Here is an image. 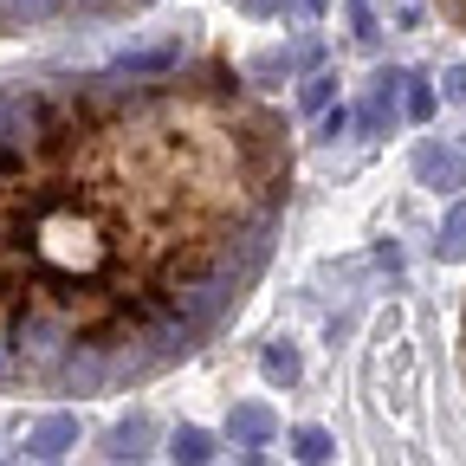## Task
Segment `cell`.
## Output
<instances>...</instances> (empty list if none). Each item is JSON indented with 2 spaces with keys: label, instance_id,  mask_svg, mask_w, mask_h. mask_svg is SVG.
<instances>
[{
  "label": "cell",
  "instance_id": "cell-1",
  "mask_svg": "<svg viewBox=\"0 0 466 466\" xmlns=\"http://www.w3.org/2000/svg\"><path fill=\"white\" fill-rule=\"evenodd\" d=\"M291 208L285 116L220 58L0 85V395H124L208 350Z\"/></svg>",
  "mask_w": 466,
  "mask_h": 466
},
{
  "label": "cell",
  "instance_id": "cell-13",
  "mask_svg": "<svg viewBox=\"0 0 466 466\" xmlns=\"http://www.w3.org/2000/svg\"><path fill=\"white\" fill-rule=\"evenodd\" d=\"M434 7H441V14H447V20H453V26L466 33V0H434Z\"/></svg>",
  "mask_w": 466,
  "mask_h": 466
},
{
  "label": "cell",
  "instance_id": "cell-9",
  "mask_svg": "<svg viewBox=\"0 0 466 466\" xmlns=\"http://www.w3.org/2000/svg\"><path fill=\"white\" fill-rule=\"evenodd\" d=\"M434 253H441V259H460V253H466V201H453V214H447V227H441Z\"/></svg>",
  "mask_w": 466,
  "mask_h": 466
},
{
  "label": "cell",
  "instance_id": "cell-5",
  "mask_svg": "<svg viewBox=\"0 0 466 466\" xmlns=\"http://www.w3.org/2000/svg\"><path fill=\"white\" fill-rule=\"evenodd\" d=\"M66 447H78V421H72V415H46V421H33V434H26V453H33V460H58Z\"/></svg>",
  "mask_w": 466,
  "mask_h": 466
},
{
  "label": "cell",
  "instance_id": "cell-15",
  "mask_svg": "<svg viewBox=\"0 0 466 466\" xmlns=\"http://www.w3.org/2000/svg\"><path fill=\"white\" fill-rule=\"evenodd\" d=\"M460 363H466V311H460Z\"/></svg>",
  "mask_w": 466,
  "mask_h": 466
},
{
  "label": "cell",
  "instance_id": "cell-4",
  "mask_svg": "<svg viewBox=\"0 0 466 466\" xmlns=\"http://www.w3.org/2000/svg\"><path fill=\"white\" fill-rule=\"evenodd\" d=\"M272 434H279V421H272V408H259V401H240L227 415V441L233 447H266Z\"/></svg>",
  "mask_w": 466,
  "mask_h": 466
},
{
  "label": "cell",
  "instance_id": "cell-16",
  "mask_svg": "<svg viewBox=\"0 0 466 466\" xmlns=\"http://www.w3.org/2000/svg\"><path fill=\"white\" fill-rule=\"evenodd\" d=\"M305 7H324V0H305Z\"/></svg>",
  "mask_w": 466,
  "mask_h": 466
},
{
  "label": "cell",
  "instance_id": "cell-10",
  "mask_svg": "<svg viewBox=\"0 0 466 466\" xmlns=\"http://www.w3.org/2000/svg\"><path fill=\"white\" fill-rule=\"evenodd\" d=\"M408 116H415V124H428V116H434V85L408 78Z\"/></svg>",
  "mask_w": 466,
  "mask_h": 466
},
{
  "label": "cell",
  "instance_id": "cell-12",
  "mask_svg": "<svg viewBox=\"0 0 466 466\" xmlns=\"http://www.w3.org/2000/svg\"><path fill=\"white\" fill-rule=\"evenodd\" d=\"M441 85H447V97H453V104H466V66H453Z\"/></svg>",
  "mask_w": 466,
  "mask_h": 466
},
{
  "label": "cell",
  "instance_id": "cell-7",
  "mask_svg": "<svg viewBox=\"0 0 466 466\" xmlns=\"http://www.w3.org/2000/svg\"><path fill=\"white\" fill-rule=\"evenodd\" d=\"M168 453H175V466H214V441L201 428H175Z\"/></svg>",
  "mask_w": 466,
  "mask_h": 466
},
{
  "label": "cell",
  "instance_id": "cell-11",
  "mask_svg": "<svg viewBox=\"0 0 466 466\" xmlns=\"http://www.w3.org/2000/svg\"><path fill=\"white\" fill-rule=\"evenodd\" d=\"M266 376L272 382H291V376H299V357H291V350H266Z\"/></svg>",
  "mask_w": 466,
  "mask_h": 466
},
{
  "label": "cell",
  "instance_id": "cell-8",
  "mask_svg": "<svg viewBox=\"0 0 466 466\" xmlns=\"http://www.w3.org/2000/svg\"><path fill=\"white\" fill-rule=\"evenodd\" d=\"M291 453H299V466H330V434L324 428H299L291 434Z\"/></svg>",
  "mask_w": 466,
  "mask_h": 466
},
{
  "label": "cell",
  "instance_id": "cell-6",
  "mask_svg": "<svg viewBox=\"0 0 466 466\" xmlns=\"http://www.w3.org/2000/svg\"><path fill=\"white\" fill-rule=\"evenodd\" d=\"M401 72H376L370 78V104H363V124L370 130H382V124H395V97H401Z\"/></svg>",
  "mask_w": 466,
  "mask_h": 466
},
{
  "label": "cell",
  "instance_id": "cell-2",
  "mask_svg": "<svg viewBox=\"0 0 466 466\" xmlns=\"http://www.w3.org/2000/svg\"><path fill=\"white\" fill-rule=\"evenodd\" d=\"M162 7V0H0V39L66 33V26H116Z\"/></svg>",
  "mask_w": 466,
  "mask_h": 466
},
{
  "label": "cell",
  "instance_id": "cell-3",
  "mask_svg": "<svg viewBox=\"0 0 466 466\" xmlns=\"http://www.w3.org/2000/svg\"><path fill=\"white\" fill-rule=\"evenodd\" d=\"M415 168H421V182H428V188H441V195H453V188H466V156H460V149H441V143H421V156H415Z\"/></svg>",
  "mask_w": 466,
  "mask_h": 466
},
{
  "label": "cell",
  "instance_id": "cell-14",
  "mask_svg": "<svg viewBox=\"0 0 466 466\" xmlns=\"http://www.w3.org/2000/svg\"><path fill=\"white\" fill-rule=\"evenodd\" d=\"M324 97H330V78H311V85H305V104H311V110H318V104H324Z\"/></svg>",
  "mask_w": 466,
  "mask_h": 466
}]
</instances>
